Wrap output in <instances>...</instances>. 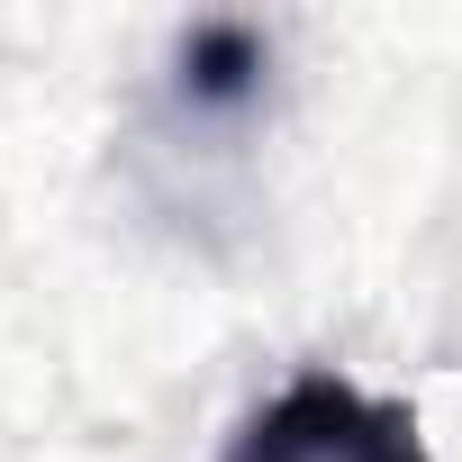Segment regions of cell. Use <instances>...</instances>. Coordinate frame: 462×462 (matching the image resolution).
Listing matches in <instances>:
<instances>
[{
  "mask_svg": "<svg viewBox=\"0 0 462 462\" xmlns=\"http://www.w3.org/2000/svg\"><path fill=\"white\" fill-rule=\"evenodd\" d=\"M226 462H426V444H417L408 408H390L336 372H300L236 426Z\"/></svg>",
  "mask_w": 462,
  "mask_h": 462,
  "instance_id": "obj_1",
  "label": "cell"
},
{
  "mask_svg": "<svg viewBox=\"0 0 462 462\" xmlns=\"http://www.w3.org/2000/svg\"><path fill=\"white\" fill-rule=\"evenodd\" d=\"M181 73H190L199 100H245L254 73H263V37H254V28H190Z\"/></svg>",
  "mask_w": 462,
  "mask_h": 462,
  "instance_id": "obj_2",
  "label": "cell"
}]
</instances>
